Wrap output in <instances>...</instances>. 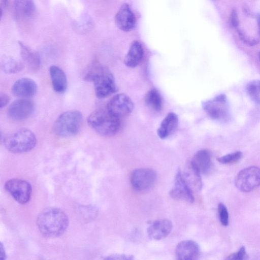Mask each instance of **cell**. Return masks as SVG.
I'll return each mask as SVG.
<instances>
[{
    "mask_svg": "<svg viewBox=\"0 0 260 260\" xmlns=\"http://www.w3.org/2000/svg\"><path fill=\"white\" fill-rule=\"evenodd\" d=\"M173 225L167 219H158L153 221L147 229L148 235L151 239L160 240L167 237L171 233Z\"/></svg>",
    "mask_w": 260,
    "mask_h": 260,
    "instance_id": "cell-15",
    "label": "cell"
},
{
    "mask_svg": "<svg viewBox=\"0 0 260 260\" xmlns=\"http://www.w3.org/2000/svg\"><path fill=\"white\" fill-rule=\"evenodd\" d=\"M1 104L0 107L1 108L6 106L10 101V97L7 94L1 92L0 94Z\"/></svg>",
    "mask_w": 260,
    "mask_h": 260,
    "instance_id": "cell-32",
    "label": "cell"
},
{
    "mask_svg": "<svg viewBox=\"0 0 260 260\" xmlns=\"http://www.w3.org/2000/svg\"><path fill=\"white\" fill-rule=\"evenodd\" d=\"M49 74L54 90L58 93H64L68 87V81L63 70L53 65L49 68Z\"/></svg>",
    "mask_w": 260,
    "mask_h": 260,
    "instance_id": "cell-19",
    "label": "cell"
},
{
    "mask_svg": "<svg viewBox=\"0 0 260 260\" xmlns=\"http://www.w3.org/2000/svg\"><path fill=\"white\" fill-rule=\"evenodd\" d=\"M246 255V250L245 247L242 246L240 248V249L235 253L231 254L230 255L227 257L228 259H238L242 260L245 258Z\"/></svg>",
    "mask_w": 260,
    "mask_h": 260,
    "instance_id": "cell-29",
    "label": "cell"
},
{
    "mask_svg": "<svg viewBox=\"0 0 260 260\" xmlns=\"http://www.w3.org/2000/svg\"><path fill=\"white\" fill-rule=\"evenodd\" d=\"M245 88L247 94L252 101L260 105V80L249 81Z\"/></svg>",
    "mask_w": 260,
    "mask_h": 260,
    "instance_id": "cell-26",
    "label": "cell"
},
{
    "mask_svg": "<svg viewBox=\"0 0 260 260\" xmlns=\"http://www.w3.org/2000/svg\"><path fill=\"white\" fill-rule=\"evenodd\" d=\"M8 0H1V15H2L3 9H5L7 5Z\"/></svg>",
    "mask_w": 260,
    "mask_h": 260,
    "instance_id": "cell-34",
    "label": "cell"
},
{
    "mask_svg": "<svg viewBox=\"0 0 260 260\" xmlns=\"http://www.w3.org/2000/svg\"><path fill=\"white\" fill-rule=\"evenodd\" d=\"M37 225L45 237L55 238L61 235L67 230L69 219L66 214L58 208L50 207L42 211L37 219Z\"/></svg>",
    "mask_w": 260,
    "mask_h": 260,
    "instance_id": "cell-2",
    "label": "cell"
},
{
    "mask_svg": "<svg viewBox=\"0 0 260 260\" xmlns=\"http://www.w3.org/2000/svg\"><path fill=\"white\" fill-rule=\"evenodd\" d=\"M178 123L179 119L177 115L174 112L169 113L162 120L157 129L158 136L161 139L168 138L177 130Z\"/></svg>",
    "mask_w": 260,
    "mask_h": 260,
    "instance_id": "cell-18",
    "label": "cell"
},
{
    "mask_svg": "<svg viewBox=\"0 0 260 260\" xmlns=\"http://www.w3.org/2000/svg\"><path fill=\"white\" fill-rule=\"evenodd\" d=\"M84 79L93 84L96 96L103 99L118 90L114 77L108 67L94 61L86 69Z\"/></svg>",
    "mask_w": 260,
    "mask_h": 260,
    "instance_id": "cell-1",
    "label": "cell"
},
{
    "mask_svg": "<svg viewBox=\"0 0 260 260\" xmlns=\"http://www.w3.org/2000/svg\"><path fill=\"white\" fill-rule=\"evenodd\" d=\"M191 163L200 173H207L211 165L210 153L207 150L198 151L194 155Z\"/></svg>",
    "mask_w": 260,
    "mask_h": 260,
    "instance_id": "cell-22",
    "label": "cell"
},
{
    "mask_svg": "<svg viewBox=\"0 0 260 260\" xmlns=\"http://www.w3.org/2000/svg\"><path fill=\"white\" fill-rule=\"evenodd\" d=\"M6 258V252L5 250V248L2 243H1V254H0V259L2 260H4Z\"/></svg>",
    "mask_w": 260,
    "mask_h": 260,
    "instance_id": "cell-33",
    "label": "cell"
},
{
    "mask_svg": "<svg viewBox=\"0 0 260 260\" xmlns=\"http://www.w3.org/2000/svg\"><path fill=\"white\" fill-rule=\"evenodd\" d=\"M171 197L176 200L192 203L194 201L192 189L185 180L182 174L178 171L174 182V185L170 191Z\"/></svg>",
    "mask_w": 260,
    "mask_h": 260,
    "instance_id": "cell-12",
    "label": "cell"
},
{
    "mask_svg": "<svg viewBox=\"0 0 260 260\" xmlns=\"http://www.w3.org/2000/svg\"><path fill=\"white\" fill-rule=\"evenodd\" d=\"M3 142L9 151L22 153L31 150L36 146L37 139L31 130L22 128L6 135Z\"/></svg>",
    "mask_w": 260,
    "mask_h": 260,
    "instance_id": "cell-4",
    "label": "cell"
},
{
    "mask_svg": "<svg viewBox=\"0 0 260 260\" xmlns=\"http://www.w3.org/2000/svg\"><path fill=\"white\" fill-rule=\"evenodd\" d=\"M145 103L148 108L154 112L161 111L163 106L162 96L155 88L149 90L145 96Z\"/></svg>",
    "mask_w": 260,
    "mask_h": 260,
    "instance_id": "cell-23",
    "label": "cell"
},
{
    "mask_svg": "<svg viewBox=\"0 0 260 260\" xmlns=\"http://www.w3.org/2000/svg\"><path fill=\"white\" fill-rule=\"evenodd\" d=\"M117 26L124 31L132 30L135 26L136 18L129 5L123 4L119 8L115 17Z\"/></svg>",
    "mask_w": 260,
    "mask_h": 260,
    "instance_id": "cell-13",
    "label": "cell"
},
{
    "mask_svg": "<svg viewBox=\"0 0 260 260\" xmlns=\"http://www.w3.org/2000/svg\"><path fill=\"white\" fill-rule=\"evenodd\" d=\"M1 66L5 73L9 74L19 73L23 67L22 63L11 57H4L1 60Z\"/></svg>",
    "mask_w": 260,
    "mask_h": 260,
    "instance_id": "cell-25",
    "label": "cell"
},
{
    "mask_svg": "<svg viewBox=\"0 0 260 260\" xmlns=\"http://www.w3.org/2000/svg\"><path fill=\"white\" fill-rule=\"evenodd\" d=\"M200 173L190 163L187 166L184 175H183L185 180L191 189L193 185L195 188L200 189L202 186V181Z\"/></svg>",
    "mask_w": 260,
    "mask_h": 260,
    "instance_id": "cell-24",
    "label": "cell"
},
{
    "mask_svg": "<svg viewBox=\"0 0 260 260\" xmlns=\"http://www.w3.org/2000/svg\"><path fill=\"white\" fill-rule=\"evenodd\" d=\"M230 22L233 27L239 28V19L236 10L233 9L230 16Z\"/></svg>",
    "mask_w": 260,
    "mask_h": 260,
    "instance_id": "cell-30",
    "label": "cell"
},
{
    "mask_svg": "<svg viewBox=\"0 0 260 260\" xmlns=\"http://www.w3.org/2000/svg\"><path fill=\"white\" fill-rule=\"evenodd\" d=\"M202 106L207 115L214 120L226 122L231 119L230 106L224 94L204 102Z\"/></svg>",
    "mask_w": 260,
    "mask_h": 260,
    "instance_id": "cell-6",
    "label": "cell"
},
{
    "mask_svg": "<svg viewBox=\"0 0 260 260\" xmlns=\"http://www.w3.org/2000/svg\"><path fill=\"white\" fill-rule=\"evenodd\" d=\"M19 45L21 56L25 64L33 71L38 70L41 63L39 54L20 42Z\"/></svg>",
    "mask_w": 260,
    "mask_h": 260,
    "instance_id": "cell-20",
    "label": "cell"
},
{
    "mask_svg": "<svg viewBox=\"0 0 260 260\" xmlns=\"http://www.w3.org/2000/svg\"><path fill=\"white\" fill-rule=\"evenodd\" d=\"M89 125L98 134L104 137H111L120 129V119L106 110H99L91 113L88 116Z\"/></svg>",
    "mask_w": 260,
    "mask_h": 260,
    "instance_id": "cell-3",
    "label": "cell"
},
{
    "mask_svg": "<svg viewBox=\"0 0 260 260\" xmlns=\"http://www.w3.org/2000/svg\"><path fill=\"white\" fill-rule=\"evenodd\" d=\"M156 179L155 172L149 168H139L134 170L131 177L133 187L137 190H149L154 184Z\"/></svg>",
    "mask_w": 260,
    "mask_h": 260,
    "instance_id": "cell-10",
    "label": "cell"
},
{
    "mask_svg": "<svg viewBox=\"0 0 260 260\" xmlns=\"http://www.w3.org/2000/svg\"><path fill=\"white\" fill-rule=\"evenodd\" d=\"M33 102L27 99H18L13 101L9 106V116L15 120H22L28 118L34 110Z\"/></svg>",
    "mask_w": 260,
    "mask_h": 260,
    "instance_id": "cell-11",
    "label": "cell"
},
{
    "mask_svg": "<svg viewBox=\"0 0 260 260\" xmlns=\"http://www.w3.org/2000/svg\"><path fill=\"white\" fill-rule=\"evenodd\" d=\"M242 156V152L237 151L219 157L217 160L219 162L223 164H232L238 161Z\"/></svg>",
    "mask_w": 260,
    "mask_h": 260,
    "instance_id": "cell-27",
    "label": "cell"
},
{
    "mask_svg": "<svg viewBox=\"0 0 260 260\" xmlns=\"http://www.w3.org/2000/svg\"><path fill=\"white\" fill-rule=\"evenodd\" d=\"M235 183L242 191H252L260 185V168L250 166L242 169L237 174Z\"/></svg>",
    "mask_w": 260,
    "mask_h": 260,
    "instance_id": "cell-7",
    "label": "cell"
},
{
    "mask_svg": "<svg viewBox=\"0 0 260 260\" xmlns=\"http://www.w3.org/2000/svg\"><path fill=\"white\" fill-rule=\"evenodd\" d=\"M12 92L16 96L22 98H30L37 91V85L31 78L24 77L17 80L12 86Z\"/></svg>",
    "mask_w": 260,
    "mask_h": 260,
    "instance_id": "cell-14",
    "label": "cell"
},
{
    "mask_svg": "<svg viewBox=\"0 0 260 260\" xmlns=\"http://www.w3.org/2000/svg\"><path fill=\"white\" fill-rule=\"evenodd\" d=\"M258 56H259V60H260V51H259V55H258Z\"/></svg>",
    "mask_w": 260,
    "mask_h": 260,
    "instance_id": "cell-36",
    "label": "cell"
},
{
    "mask_svg": "<svg viewBox=\"0 0 260 260\" xmlns=\"http://www.w3.org/2000/svg\"><path fill=\"white\" fill-rule=\"evenodd\" d=\"M175 254L178 259H195L199 256L200 248L198 244L193 241H183L176 246Z\"/></svg>",
    "mask_w": 260,
    "mask_h": 260,
    "instance_id": "cell-16",
    "label": "cell"
},
{
    "mask_svg": "<svg viewBox=\"0 0 260 260\" xmlns=\"http://www.w3.org/2000/svg\"><path fill=\"white\" fill-rule=\"evenodd\" d=\"M107 259H133L134 256L133 255L121 254H113L108 256L105 258Z\"/></svg>",
    "mask_w": 260,
    "mask_h": 260,
    "instance_id": "cell-31",
    "label": "cell"
},
{
    "mask_svg": "<svg viewBox=\"0 0 260 260\" xmlns=\"http://www.w3.org/2000/svg\"><path fill=\"white\" fill-rule=\"evenodd\" d=\"M133 109L134 103L132 100L127 95L123 93L113 96L107 105V110L120 119L130 114Z\"/></svg>",
    "mask_w": 260,
    "mask_h": 260,
    "instance_id": "cell-8",
    "label": "cell"
},
{
    "mask_svg": "<svg viewBox=\"0 0 260 260\" xmlns=\"http://www.w3.org/2000/svg\"><path fill=\"white\" fill-rule=\"evenodd\" d=\"M82 122V115L79 111H66L61 114L55 120L53 131L59 137H70L78 133Z\"/></svg>",
    "mask_w": 260,
    "mask_h": 260,
    "instance_id": "cell-5",
    "label": "cell"
},
{
    "mask_svg": "<svg viewBox=\"0 0 260 260\" xmlns=\"http://www.w3.org/2000/svg\"><path fill=\"white\" fill-rule=\"evenodd\" d=\"M143 54L142 45L138 41L133 42L124 58L125 65L131 68L137 67L142 60Z\"/></svg>",
    "mask_w": 260,
    "mask_h": 260,
    "instance_id": "cell-21",
    "label": "cell"
},
{
    "mask_svg": "<svg viewBox=\"0 0 260 260\" xmlns=\"http://www.w3.org/2000/svg\"><path fill=\"white\" fill-rule=\"evenodd\" d=\"M32 0H14L13 12L16 20H24L30 18L35 13Z\"/></svg>",
    "mask_w": 260,
    "mask_h": 260,
    "instance_id": "cell-17",
    "label": "cell"
},
{
    "mask_svg": "<svg viewBox=\"0 0 260 260\" xmlns=\"http://www.w3.org/2000/svg\"><path fill=\"white\" fill-rule=\"evenodd\" d=\"M218 209L221 223L226 226L229 224V213L226 207L222 203H219Z\"/></svg>",
    "mask_w": 260,
    "mask_h": 260,
    "instance_id": "cell-28",
    "label": "cell"
},
{
    "mask_svg": "<svg viewBox=\"0 0 260 260\" xmlns=\"http://www.w3.org/2000/svg\"><path fill=\"white\" fill-rule=\"evenodd\" d=\"M5 186L6 190L18 203L23 204L29 201L31 193V187L27 181L19 179H12L6 182Z\"/></svg>",
    "mask_w": 260,
    "mask_h": 260,
    "instance_id": "cell-9",
    "label": "cell"
},
{
    "mask_svg": "<svg viewBox=\"0 0 260 260\" xmlns=\"http://www.w3.org/2000/svg\"><path fill=\"white\" fill-rule=\"evenodd\" d=\"M257 19V29H258V35L260 37V14H259L256 17Z\"/></svg>",
    "mask_w": 260,
    "mask_h": 260,
    "instance_id": "cell-35",
    "label": "cell"
}]
</instances>
